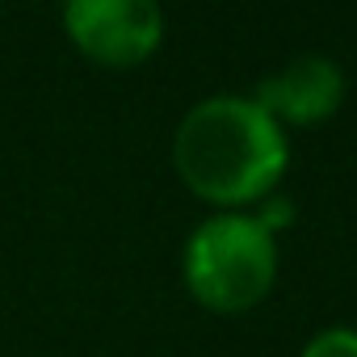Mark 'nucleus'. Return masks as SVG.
Returning a JSON list of instances; mask_svg holds the SVG:
<instances>
[{
	"label": "nucleus",
	"mask_w": 357,
	"mask_h": 357,
	"mask_svg": "<svg viewBox=\"0 0 357 357\" xmlns=\"http://www.w3.org/2000/svg\"><path fill=\"white\" fill-rule=\"evenodd\" d=\"M181 278L198 307L244 315L261 307L278 282V236H269L252 211H215L190 231Z\"/></svg>",
	"instance_id": "obj_2"
},
{
	"label": "nucleus",
	"mask_w": 357,
	"mask_h": 357,
	"mask_svg": "<svg viewBox=\"0 0 357 357\" xmlns=\"http://www.w3.org/2000/svg\"><path fill=\"white\" fill-rule=\"evenodd\" d=\"M298 357H357V328L349 324H332V328H319Z\"/></svg>",
	"instance_id": "obj_5"
},
{
	"label": "nucleus",
	"mask_w": 357,
	"mask_h": 357,
	"mask_svg": "<svg viewBox=\"0 0 357 357\" xmlns=\"http://www.w3.org/2000/svg\"><path fill=\"white\" fill-rule=\"evenodd\" d=\"M286 164V130L244 93L198 101L172 135V168L181 185L215 211H252L278 194Z\"/></svg>",
	"instance_id": "obj_1"
},
{
	"label": "nucleus",
	"mask_w": 357,
	"mask_h": 357,
	"mask_svg": "<svg viewBox=\"0 0 357 357\" xmlns=\"http://www.w3.org/2000/svg\"><path fill=\"white\" fill-rule=\"evenodd\" d=\"M63 34L97 68L126 72L160 51L164 13L151 0H68Z\"/></svg>",
	"instance_id": "obj_3"
},
{
	"label": "nucleus",
	"mask_w": 357,
	"mask_h": 357,
	"mask_svg": "<svg viewBox=\"0 0 357 357\" xmlns=\"http://www.w3.org/2000/svg\"><path fill=\"white\" fill-rule=\"evenodd\" d=\"M252 101L286 130V126H319L344 105V72L328 55L290 59L282 72L265 76Z\"/></svg>",
	"instance_id": "obj_4"
},
{
	"label": "nucleus",
	"mask_w": 357,
	"mask_h": 357,
	"mask_svg": "<svg viewBox=\"0 0 357 357\" xmlns=\"http://www.w3.org/2000/svg\"><path fill=\"white\" fill-rule=\"evenodd\" d=\"M252 215H257V223H261L269 236H278V231H286V227L294 223V202H290L286 194H269L265 202L252 206Z\"/></svg>",
	"instance_id": "obj_6"
}]
</instances>
